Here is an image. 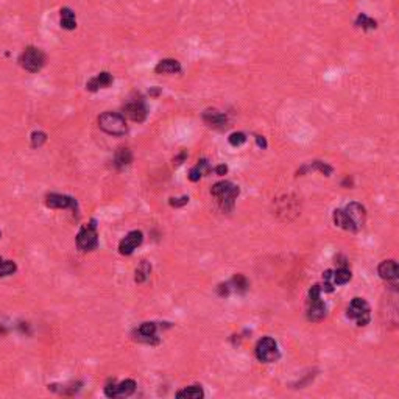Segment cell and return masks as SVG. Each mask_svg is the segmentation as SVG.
Masks as SVG:
<instances>
[{
	"instance_id": "6da1fadb",
	"label": "cell",
	"mask_w": 399,
	"mask_h": 399,
	"mask_svg": "<svg viewBox=\"0 0 399 399\" xmlns=\"http://www.w3.org/2000/svg\"><path fill=\"white\" fill-rule=\"evenodd\" d=\"M240 189L231 181H218L212 186L210 189V195L215 198L217 206L223 210V212H231L234 209L235 198L239 197Z\"/></svg>"
},
{
	"instance_id": "7a4b0ae2",
	"label": "cell",
	"mask_w": 399,
	"mask_h": 399,
	"mask_svg": "<svg viewBox=\"0 0 399 399\" xmlns=\"http://www.w3.org/2000/svg\"><path fill=\"white\" fill-rule=\"evenodd\" d=\"M99 126L105 133L111 136H124L128 133L125 116H122V114H117V112H111V111L103 112L99 117Z\"/></svg>"
},
{
	"instance_id": "3957f363",
	"label": "cell",
	"mask_w": 399,
	"mask_h": 399,
	"mask_svg": "<svg viewBox=\"0 0 399 399\" xmlns=\"http://www.w3.org/2000/svg\"><path fill=\"white\" fill-rule=\"evenodd\" d=\"M323 289L321 286H314L309 290V299H307V320L309 321H321L326 316V304L321 299Z\"/></svg>"
},
{
	"instance_id": "277c9868",
	"label": "cell",
	"mask_w": 399,
	"mask_h": 399,
	"mask_svg": "<svg viewBox=\"0 0 399 399\" xmlns=\"http://www.w3.org/2000/svg\"><path fill=\"white\" fill-rule=\"evenodd\" d=\"M19 63L22 69H25L27 72H31V73H36L44 67L45 53L38 47H28L22 52Z\"/></svg>"
},
{
	"instance_id": "5b68a950",
	"label": "cell",
	"mask_w": 399,
	"mask_h": 399,
	"mask_svg": "<svg viewBox=\"0 0 399 399\" xmlns=\"http://www.w3.org/2000/svg\"><path fill=\"white\" fill-rule=\"evenodd\" d=\"M77 247L81 251H94L99 247V234H97L95 220H91L87 225L81 226L80 232L77 234Z\"/></svg>"
},
{
	"instance_id": "8992f818",
	"label": "cell",
	"mask_w": 399,
	"mask_h": 399,
	"mask_svg": "<svg viewBox=\"0 0 399 399\" xmlns=\"http://www.w3.org/2000/svg\"><path fill=\"white\" fill-rule=\"evenodd\" d=\"M346 316L357 323V326H366L370 323V306L363 298H353L346 309Z\"/></svg>"
},
{
	"instance_id": "52a82bcc",
	"label": "cell",
	"mask_w": 399,
	"mask_h": 399,
	"mask_svg": "<svg viewBox=\"0 0 399 399\" xmlns=\"http://www.w3.org/2000/svg\"><path fill=\"white\" fill-rule=\"evenodd\" d=\"M256 357L259 362L272 363L279 359V348L278 343L272 337H264L256 345Z\"/></svg>"
},
{
	"instance_id": "ba28073f",
	"label": "cell",
	"mask_w": 399,
	"mask_h": 399,
	"mask_svg": "<svg viewBox=\"0 0 399 399\" xmlns=\"http://www.w3.org/2000/svg\"><path fill=\"white\" fill-rule=\"evenodd\" d=\"M124 114L129 120L141 124L148 116V109H147V105L142 99H133L124 105Z\"/></svg>"
},
{
	"instance_id": "9c48e42d",
	"label": "cell",
	"mask_w": 399,
	"mask_h": 399,
	"mask_svg": "<svg viewBox=\"0 0 399 399\" xmlns=\"http://www.w3.org/2000/svg\"><path fill=\"white\" fill-rule=\"evenodd\" d=\"M136 390V382L133 379H126L122 380L120 384H116V382H109L105 387V395L108 398H117V396H129L133 395Z\"/></svg>"
},
{
	"instance_id": "30bf717a",
	"label": "cell",
	"mask_w": 399,
	"mask_h": 399,
	"mask_svg": "<svg viewBox=\"0 0 399 399\" xmlns=\"http://www.w3.org/2000/svg\"><path fill=\"white\" fill-rule=\"evenodd\" d=\"M45 205L50 209H77V200L63 193H48Z\"/></svg>"
},
{
	"instance_id": "8fae6325",
	"label": "cell",
	"mask_w": 399,
	"mask_h": 399,
	"mask_svg": "<svg viewBox=\"0 0 399 399\" xmlns=\"http://www.w3.org/2000/svg\"><path fill=\"white\" fill-rule=\"evenodd\" d=\"M144 240V234L141 231H131L128 232L119 243V253L124 256H129L133 251L141 245Z\"/></svg>"
},
{
	"instance_id": "7c38bea8",
	"label": "cell",
	"mask_w": 399,
	"mask_h": 399,
	"mask_svg": "<svg viewBox=\"0 0 399 399\" xmlns=\"http://www.w3.org/2000/svg\"><path fill=\"white\" fill-rule=\"evenodd\" d=\"M203 122L214 129H226L228 128V117L226 114L217 109H206L203 112Z\"/></svg>"
},
{
	"instance_id": "4fadbf2b",
	"label": "cell",
	"mask_w": 399,
	"mask_h": 399,
	"mask_svg": "<svg viewBox=\"0 0 399 399\" xmlns=\"http://www.w3.org/2000/svg\"><path fill=\"white\" fill-rule=\"evenodd\" d=\"M378 273L384 281L392 282L393 286H396L398 274H399V268H398L396 260L390 259V260H384V262H380L379 267H378Z\"/></svg>"
},
{
	"instance_id": "5bb4252c",
	"label": "cell",
	"mask_w": 399,
	"mask_h": 399,
	"mask_svg": "<svg viewBox=\"0 0 399 399\" xmlns=\"http://www.w3.org/2000/svg\"><path fill=\"white\" fill-rule=\"evenodd\" d=\"M156 323H150V321H147V323H142L139 329H137L136 332V338L139 340V341H144V343H150V345H158L159 343V338L156 337Z\"/></svg>"
},
{
	"instance_id": "9a60e30c",
	"label": "cell",
	"mask_w": 399,
	"mask_h": 399,
	"mask_svg": "<svg viewBox=\"0 0 399 399\" xmlns=\"http://www.w3.org/2000/svg\"><path fill=\"white\" fill-rule=\"evenodd\" d=\"M346 215L351 218V222L356 225L357 230H360V228L365 225V218H366V212H365V208L359 203H349V205L343 209Z\"/></svg>"
},
{
	"instance_id": "2e32d148",
	"label": "cell",
	"mask_w": 399,
	"mask_h": 399,
	"mask_svg": "<svg viewBox=\"0 0 399 399\" xmlns=\"http://www.w3.org/2000/svg\"><path fill=\"white\" fill-rule=\"evenodd\" d=\"M278 208H276V214L278 215H284V220H290V212H293L295 215H298V203L296 198H290V197H284L282 200H278Z\"/></svg>"
},
{
	"instance_id": "e0dca14e",
	"label": "cell",
	"mask_w": 399,
	"mask_h": 399,
	"mask_svg": "<svg viewBox=\"0 0 399 399\" xmlns=\"http://www.w3.org/2000/svg\"><path fill=\"white\" fill-rule=\"evenodd\" d=\"M112 83V75L109 72H100L99 75L91 78L86 83V89L87 91H91V92H95V91H99V89H105V87H108L109 84Z\"/></svg>"
},
{
	"instance_id": "ac0fdd59",
	"label": "cell",
	"mask_w": 399,
	"mask_h": 399,
	"mask_svg": "<svg viewBox=\"0 0 399 399\" xmlns=\"http://www.w3.org/2000/svg\"><path fill=\"white\" fill-rule=\"evenodd\" d=\"M334 223L336 226L341 228V230L345 231H351V232H357L359 230L356 228V225L351 222V218L346 215V212L343 209H336L334 210Z\"/></svg>"
},
{
	"instance_id": "d6986e66",
	"label": "cell",
	"mask_w": 399,
	"mask_h": 399,
	"mask_svg": "<svg viewBox=\"0 0 399 399\" xmlns=\"http://www.w3.org/2000/svg\"><path fill=\"white\" fill-rule=\"evenodd\" d=\"M183 69H181V64L180 61L176 60H162L156 64V67H154V72L156 73H180Z\"/></svg>"
},
{
	"instance_id": "ffe728a7",
	"label": "cell",
	"mask_w": 399,
	"mask_h": 399,
	"mask_svg": "<svg viewBox=\"0 0 399 399\" xmlns=\"http://www.w3.org/2000/svg\"><path fill=\"white\" fill-rule=\"evenodd\" d=\"M133 162V153L129 148H125V147H122L116 151V156H114V166L117 168H124L126 166H129Z\"/></svg>"
},
{
	"instance_id": "44dd1931",
	"label": "cell",
	"mask_w": 399,
	"mask_h": 399,
	"mask_svg": "<svg viewBox=\"0 0 399 399\" xmlns=\"http://www.w3.org/2000/svg\"><path fill=\"white\" fill-rule=\"evenodd\" d=\"M60 16H61V27L64 30H75L77 28V19H75V13H73L70 8L67 6H64L61 8V11H60Z\"/></svg>"
},
{
	"instance_id": "7402d4cb",
	"label": "cell",
	"mask_w": 399,
	"mask_h": 399,
	"mask_svg": "<svg viewBox=\"0 0 399 399\" xmlns=\"http://www.w3.org/2000/svg\"><path fill=\"white\" fill-rule=\"evenodd\" d=\"M209 170H210V167H209L208 159H200V161L197 162V166L190 168V172H189V180H190L192 183H197V181H200V178H201L203 175H205L206 172H209Z\"/></svg>"
},
{
	"instance_id": "603a6c76",
	"label": "cell",
	"mask_w": 399,
	"mask_h": 399,
	"mask_svg": "<svg viewBox=\"0 0 399 399\" xmlns=\"http://www.w3.org/2000/svg\"><path fill=\"white\" fill-rule=\"evenodd\" d=\"M205 396L203 393V390L200 385H190V387H186L180 392H176V398H189V399H200Z\"/></svg>"
},
{
	"instance_id": "cb8c5ba5",
	"label": "cell",
	"mask_w": 399,
	"mask_h": 399,
	"mask_svg": "<svg viewBox=\"0 0 399 399\" xmlns=\"http://www.w3.org/2000/svg\"><path fill=\"white\" fill-rule=\"evenodd\" d=\"M150 273H151V265L147 262V260H142V262L139 264V267L136 268L134 281L137 284H142V282H145L147 279L150 278Z\"/></svg>"
},
{
	"instance_id": "d4e9b609",
	"label": "cell",
	"mask_w": 399,
	"mask_h": 399,
	"mask_svg": "<svg viewBox=\"0 0 399 399\" xmlns=\"http://www.w3.org/2000/svg\"><path fill=\"white\" fill-rule=\"evenodd\" d=\"M226 284L231 292H245L248 289V281L245 276H242V274H235L234 278Z\"/></svg>"
},
{
	"instance_id": "484cf974",
	"label": "cell",
	"mask_w": 399,
	"mask_h": 399,
	"mask_svg": "<svg viewBox=\"0 0 399 399\" xmlns=\"http://www.w3.org/2000/svg\"><path fill=\"white\" fill-rule=\"evenodd\" d=\"M306 170H318V172H321L323 175H326V176H331V173H332V167L328 166L326 162H321V161H314L311 166L301 168L298 173H304Z\"/></svg>"
},
{
	"instance_id": "4316f807",
	"label": "cell",
	"mask_w": 399,
	"mask_h": 399,
	"mask_svg": "<svg viewBox=\"0 0 399 399\" xmlns=\"http://www.w3.org/2000/svg\"><path fill=\"white\" fill-rule=\"evenodd\" d=\"M356 25L363 28V30H374V28H378V22L371 19L370 16H366L365 13H360L356 19Z\"/></svg>"
},
{
	"instance_id": "83f0119b",
	"label": "cell",
	"mask_w": 399,
	"mask_h": 399,
	"mask_svg": "<svg viewBox=\"0 0 399 399\" xmlns=\"http://www.w3.org/2000/svg\"><path fill=\"white\" fill-rule=\"evenodd\" d=\"M16 270H18V267H16V264L13 262V260H3L2 257H0V276H10L13 273H16Z\"/></svg>"
},
{
	"instance_id": "f1b7e54d",
	"label": "cell",
	"mask_w": 399,
	"mask_h": 399,
	"mask_svg": "<svg viewBox=\"0 0 399 399\" xmlns=\"http://www.w3.org/2000/svg\"><path fill=\"white\" fill-rule=\"evenodd\" d=\"M228 142H230L232 147H240L247 142V134L242 131L232 133V134H230V137H228Z\"/></svg>"
},
{
	"instance_id": "f546056e",
	"label": "cell",
	"mask_w": 399,
	"mask_h": 399,
	"mask_svg": "<svg viewBox=\"0 0 399 399\" xmlns=\"http://www.w3.org/2000/svg\"><path fill=\"white\" fill-rule=\"evenodd\" d=\"M47 141V134L42 133V131H35L31 134V147L33 148H39V147H42Z\"/></svg>"
},
{
	"instance_id": "4dcf8cb0",
	"label": "cell",
	"mask_w": 399,
	"mask_h": 399,
	"mask_svg": "<svg viewBox=\"0 0 399 399\" xmlns=\"http://www.w3.org/2000/svg\"><path fill=\"white\" fill-rule=\"evenodd\" d=\"M170 206L173 208H183L189 203V197H180V198H170Z\"/></svg>"
},
{
	"instance_id": "1f68e13d",
	"label": "cell",
	"mask_w": 399,
	"mask_h": 399,
	"mask_svg": "<svg viewBox=\"0 0 399 399\" xmlns=\"http://www.w3.org/2000/svg\"><path fill=\"white\" fill-rule=\"evenodd\" d=\"M186 159H187V153H186V151H181V153L178 154V156L173 159V164H175V166H181Z\"/></svg>"
},
{
	"instance_id": "d6a6232c",
	"label": "cell",
	"mask_w": 399,
	"mask_h": 399,
	"mask_svg": "<svg viewBox=\"0 0 399 399\" xmlns=\"http://www.w3.org/2000/svg\"><path fill=\"white\" fill-rule=\"evenodd\" d=\"M214 172H215L217 175H220V176H223V175L228 173V167H226L225 164H220V166H217V167L214 168Z\"/></svg>"
},
{
	"instance_id": "836d02e7",
	"label": "cell",
	"mask_w": 399,
	"mask_h": 399,
	"mask_svg": "<svg viewBox=\"0 0 399 399\" xmlns=\"http://www.w3.org/2000/svg\"><path fill=\"white\" fill-rule=\"evenodd\" d=\"M256 142H257V145H259L262 150L267 148V141H265V137H264V136H256Z\"/></svg>"
},
{
	"instance_id": "e575fe53",
	"label": "cell",
	"mask_w": 399,
	"mask_h": 399,
	"mask_svg": "<svg viewBox=\"0 0 399 399\" xmlns=\"http://www.w3.org/2000/svg\"><path fill=\"white\" fill-rule=\"evenodd\" d=\"M161 94V89L159 87H153V89H150V95L151 97H156V95H159Z\"/></svg>"
},
{
	"instance_id": "d590c367",
	"label": "cell",
	"mask_w": 399,
	"mask_h": 399,
	"mask_svg": "<svg viewBox=\"0 0 399 399\" xmlns=\"http://www.w3.org/2000/svg\"><path fill=\"white\" fill-rule=\"evenodd\" d=\"M0 237H2V232H0Z\"/></svg>"
}]
</instances>
